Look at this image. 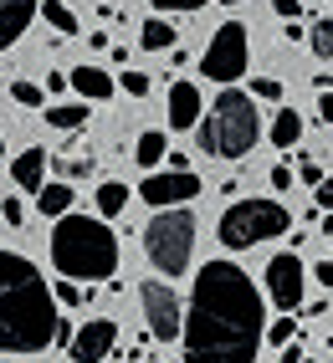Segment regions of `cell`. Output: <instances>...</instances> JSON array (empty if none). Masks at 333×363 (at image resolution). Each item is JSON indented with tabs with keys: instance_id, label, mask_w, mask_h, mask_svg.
I'll return each instance as SVG.
<instances>
[{
	"instance_id": "cell-1",
	"label": "cell",
	"mask_w": 333,
	"mask_h": 363,
	"mask_svg": "<svg viewBox=\"0 0 333 363\" xmlns=\"http://www.w3.org/2000/svg\"><path fill=\"white\" fill-rule=\"evenodd\" d=\"M185 363H256L267 343V307L236 261H205L185 307Z\"/></svg>"
},
{
	"instance_id": "cell-2",
	"label": "cell",
	"mask_w": 333,
	"mask_h": 363,
	"mask_svg": "<svg viewBox=\"0 0 333 363\" xmlns=\"http://www.w3.org/2000/svg\"><path fill=\"white\" fill-rule=\"evenodd\" d=\"M57 292L31 256L0 251V353H41L57 343Z\"/></svg>"
},
{
	"instance_id": "cell-3",
	"label": "cell",
	"mask_w": 333,
	"mask_h": 363,
	"mask_svg": "<svg viewBox=\"0 0 333 363\" xmlns=\"http://www.w3.org/2000/svg\"><path fill=\"white\" fill-rule=\"evenodd\" d=\"M52 266L72 281H113L118 272V235L98 215H57Z\"/></svg>"
},
{
	"instance_id": "cell-4",
	"label": "cell",
	"mask_w": 333,
	"mask_h": 363,
	"mask_svg": "<svg viewBox=\"0 0 333 363\" xmlns=\"http://www.w3.org/2000/svg\"><path fill=\"white\" fill-rule=\"evenodd\" d=\"M200 154L210 159H241L256 149L261 138V118H256V98L251 92H216V108L200 113Z\"/></svg>"
},
{
	"instance_id": "cell-5",
	"label": "cell",
	"mask_w": 333,
	"mask_h": 363,
	"mask_svg": "<svg viewBox=\"0 0 333 363\" xmlns=\"http://www.w3.org/2000/svg\"><path fill=\"white\" fill-rule=\"evenodd\" d=\"M144 251L154 261V272L185 277L190 272V256H195V215H190L185 205L159 210L149 220V230H144Z\"/></svg>"
},
{
	"instance_id": "cell-6",
	"label": "cell",
	"mask_w": 333,
	"mask_h": 363,
	"mask_svg": "<svg viewBox=\"0 0 333 363\" xmlns=\"http://www.w3.org/2000/svg\"><path fill=\"white\" fill-rule=\"evenodd\" d=\"M293 230V215L282 200H236L221 215V246L226 251H246L256 240H277Z\"/></svg>"
},
{
	"instance_id": "cell-7",
	"label": "cell",
	"mask_w": 333,
	"mask_h": 363,
	"mask_svg": "<svg viewBox=\"0 0 333 363\" xmlns=\"http://www.w3.org/2000/svg\"><path fill=\"white\" fill-rule=\"evenodd\" d=\"M200 72H205L210 82H221V87H231L246 72V26H241V21L216 26V36H210L205 57H200Z\"/></svg>"
},
{
	"instance_id": "cell-8",
	"label": "cell",
	"mask_w": 333,
	"mask_h": 363,
	"mask_svg": "<svg viewBox=\"0 0 333 363\" xmlns=\"http://www.w3.org/2000/svg\"><path fill=\"white\" fill-rule=\"evenodd\" d=\"M138 302H144L149 333L159 337V343H175V337L185 333V307H180V297H175V286L144 281V286H138Z\"/></svg>"
},
{
	"instance_id": "cell-9",
	"label": "cell",
	"mask_w": 333,
	"mask_h": 363,
	"mask_svg": "<svg viewBox=\"0 0 333 363\" xmlns=\"http://www.w3.org/2000/svg\"><path fill=\"white\" fill-rule=\"evenodd\" d=\"M138 195H144V205L154 210H170V205H190L200 195V174H190V164L185 169H164V174H149L144 184H138Z\"/></svg>"
},
{
	"instance_id": "cell-10",
	"label": "cell",
	"mask_w": 333,
	"mask_h": 363,
	"mask_svg": "<svg viewBox=\"0 0 333 363\" xmlns=\"http://www.w3.org/2000/svg\"><path fill=\"white\" fill-rule=\"evenodd\" d=\"M302 286H307V266L297 261V251L272 256V261H267V297H272L282 312H297Z\"/></svg>"
},
{
	"instance_id": "cell-11",
	"label": "cell",
	"mask_w": 333,
	"mask_h": 363,
	"mask_svg": "<svg viewBox=\"0 0 333 363\" xmlns=\"http://www.w3.org/2000/svg\"><path fill=\"white\" fill-rule=\"evenodd\" d=\"M118 348V323L113 318H92L72 333V343H67V353H72V363H103L108 353Z\"/></svg>"
},
{
	"instance_id": "cell-12",
	"label": "cell",
	"mask_w": 333,
	"mask_h": 363,
	"mask_svg": "<svg viewBox=\"0 0 333 363\" xmlns=\"http://www.w3.org/2000/svg\"><path fill=\"white\" fill-rule=\"evenodd\" d=\"M36 11H41V0H0V52L26 36V26H31Z\"/></svg>"
},
{
	"instance_id": "cell-13",
	"label": "cell",
	"mask_w": 333,
	"mask_h": 363,
	"mask_svg": "<svg viewBox=\"0 0 333 363\" xmlns=\"http://www.w3.org/2000/svg\"><path fill=\"white\" fill-rule=\"evenodd\" d=\"M170 123H175V133L200 123V87L195 82H175L170 87Z\"/></svg>"
},
{
	"instance_id": "cell-14",
	"label": "cell",
	"mask_w": 333,
	"mask_h": 363,
	"mask_svg": "<svg viewBox=\"0 0 333 363\" xmlns=\"http://www.w3.org/2000/svg\"><path fill=\"white\" fill-rule=\"evenodd\" d=\"M11 174H16V189H26V195H36V189L46 184V154H41V149H26V154H16Z\"/></svg>"
},
{
	"instance_id": "cell-15",
	"label": "cell",
	"mask_w": 333,
	"mask_h": 363,
	"mask_svg": "<svg viewBox=\"0 0 333 363\" xmlns=\"http://www.w3.org/2000/svg\"><path fill=\"white\" fill-rule=\"evenodd\" d=\"M67 77H72V92H82V98H92V103L113 98V77L103 67H77V72H67Z\"/></svg>"
},
{
	"instance_id": "cell-16",
	"label": "cell",
	"mask_w": 333,
	"mask_h": 363,
	"mask_svg": "<svg viewBox=\"0 0 333 363\" xmlns=\"http://www.w3.org/2000/svg\"><path fill=\"white\" fill-rule=\"evenodd\" d=\"M133 159L138 164H144V169H159L164 159H170V138H164V133H138V143H133Z\"/></svg>"
},
{
	"instance_id": "cell-17",
	"label": "cell",
	"mask_w": 333,
	"mask_h": 363,
	"mask_svg": "<svg viewBox=\"0 0 333 363\" xmlns=\"http://www.w3.org/2000/svg\"><path fill=\"white\" fill-rule=\"evenodd\" d=\"M297 138H302V113L297 108H282L272 118V143H277V149H293Z\"/></svg>"
},
{
	"instance_id": "cell-18",
	"label": "cell",
	"mask_w": 333,
	"mask_h": 363,
	"mask_svg": "<svg viewBox=\"0 0 333 363\" xmlns=\"http://www.w3.org/2000/svg\"><path fill=\"white\" fill-rule=\"evenodd\" d=\"M36 210L41 215H67L72 210V184H41L36 189Z\"/></svg>"
},
{
	"instance_id": "cell-19",
	"label": "cell",
	"mask_w": 333,
	"mask_h": 363,
	"mask_svg": "<svg viewBox=\"0 0 333 363\" xmlns=\"http://www.w3.org/2000/svg\"><path fill=\"white\" fill-rule=\"evenodd\" d=\"M46 123H52V128H82V123H87V108H82V103L46 108Z\"/></svg>"
},
{
	"instance_id": "cell-20",
	"label": "cell",
	"mask_w": 333,
	"mask_h": 363,
	"mask_svg": "<svg viewBox=\"0 0 333 363\" xmlns=\"http://www.w3.org/2000/svg\"><path fill=\"white\" fill-rule=\"evenodd\" d=\"M138 41H144L149 52H164V46H175V26H170V21H144Z\"/></svg>"
},
{
	"instance_id": "cell-21",
	"label": "cell",
	"mask_w": 333,
	"mask_h": 363,
	"mask_svg": "<svg viewBox=\"0 0 333 363\" xmlns=\"http://www.w3.org/2000/svg\"><path fill=\"white\" fill-rule=\"evenodd\" d=\"M41 16L52 21V26H57L62 36H77V16H72V6H62V0H46V6H41Z\"/></svg>"
},
{
	"instance_id": "cell-22",
	"label": "cell",
	"mask_w": 333,
	"mask_h": 363,
	"mask_svg": "<svg viewBox=\"0 0 333 363\" xmlns=\"http://www.w3.org/2000/svg\"><path fill=\"white\" fill-rule=\"evenodd\" d=\"M124 205H129V189H124V184H113V179L98 184V215H118Z\"/></svg>"
},
{
	"instance_id": "cell-23",
	"label": "cell",
	"mask_w": 333,
	"mask_h": 363,
	"mask_svg": "<svg viewBox=\"0 0 333 363\" xmlns=\"http://www.w3.org/2000/svg\"><path fill=\"white\" fill-rule=\"evenodd\" d=\"M307 46H313V57H333V21H318L307 31Z\"/></svg>"
},
{
	"instance_id": "cell-24",
	"label": "cell",
	"mask_w": 333,
	"mask_h": 363,
	"mask_svg": "<svg viewBox=\"0 0 333 363\" xmlns=\"http://www.w3.org/2000/svg\"><path fill=\"white\" fill-rule=\"evenodd\" d=\"M11 98H16L21 108H41V98H46V87H36V82H16V87H11Z\"/></svg>"
},
{
	"instance_id": "cell-25",
	"label": "cell",
	"mask_w": 333,
	"mask_h": 363,
	"mask_svg": "<svg viewBox=\"0 0 333 363\" xmlns=\"http://www.w3.org/2000/svg\"><path fill=\"white\" fill-rule=\"evenodd\" d=\"M52 292H57V307H77V302H87V297H82V286H77L72 277H62Z\"/></svg>"
},
{
	"instance_id": "cell-26",
	"label": "cell",
	"mask_w": 333,
	"mask_h": 363,
	"mask_svg": "<svg viewBox=\"0 0 333 363\" xmlns=\"http://www.w3.org/2000/svg\"><path fill=\"white\" fill-rule=\"evenodd\" d=\"M293 337H297V323H293V318H277V323L267 328V343H277V348H288Z\"/></svg>"
},
{
	"instance_id": "cell-27",
	"label": "cell",
	"mask_w": 333,
	"mask_h": 363,
	"mask_svg": "<svg viewBox=\"0 0 333 363\" xmlns=\"http://www.w3.org/2000/svg\"><path fill=\"white\" fill-rule=\"evenodd\" d=\"M0 220H6V225H21V220H26V205H21L16 195H6V200H0Z\"/></svg>"
},
{
	"instance_id": "cell-28",
	"label": "cell",
	"mask_w": 333,
	"mask_h": 363,
	"mask_svg": "<svg viewBox=\"0 0 333 363\" xmlns=\"http://www.w3.org/2000/svg\"><path fill=\"white\" fill-rule=\"evenodd\" d=\"M251 92H256L261 103H282V82H277V77H256V87H251Z\"/></svg>"
},
{
	"instance_id": "cell-29",
	"label": "cell",
	"mask_w": 333,
	"mask_h": 363,
	"mask_svg": "<svg viewBox=\"0 0 333 363\" xmlns=\"http://www.w3.org/2000/svg\"><path fill=\"white\" fill-rule=\"evenodd\" d=\"M124 92L144 98V92H149V72H124Z\"/></svg>"
},
{
	"instance_id": "cell-30",
	"label": "cell",
	"mask_w": 333,
	"mask_h": 363,
	"mask_svg": "<svg viewBox=\"0 0 333 363\" xmlns=\"http://www.w3.org/2000/svg\"><path fill=\"white\" fill-rule=\"evenodd\" d=\"M205 0H154V11H200Z\"/></svg>"
},
{
	"instance_id": "cell-31",
	"label": "cell",
	"mask_w": 333,
	"mask_h": 363,
	"mask_svg": "<svg viewBox=\"0 0 333 363\" xmlns=\"http://www.w3.org/2000/svg\"><path fill=\"white\" fill-rule=\"evenodd\" d=\"M313 189H318V210H333V179L323 174V179H318Z\"/></svg>"
},
{
	"instance_id": "cell-32",
	"label": "cell",
	"mask_w": 333,
	"mask_h": 363,
	"mask_svg": "<svg viewBox=\"0 0 333 363\" xmlns=\"http://www.w3.org/2000/svg\"><path fill=\"white\" fill-rule=\"evenodd\" d=\"M293 179H297V174H293L288 164H277V169H272V184H277V189H293Z\"/></svg>"
},
{
	"instance_id": "cell-33",
	"label": "cell",
	"mask_w": 333,
	"mask_h": 363,
	"mask_svg": "<svg viewBox=\"0 0 333 363\" xmlns=\"http://www.w3.org/2000/svg\"><path fill=\"white\" fill-rule=\"evenodd\" d=\"M313 281H318V286H333V261H318V266H313Z\"/></svg>"
},
{
	"instance_id": "cell-34",
	"label": "cell",
	"mask_w": 333,
	"mask_h": 363,
	"mask_svg": "<svg viewBox=\"0 0 333 363\" xmlns=\"http://www.w3.org/2000/svg\"><path fill=\"white\" fill-rule=\"evenodd\" d=\"M272 6H277V16H282V21H297V11H302L297 0H272Z\"/></svg>"
},
{
	"instance_id": "cell-35",
	"label": "cell",
	"mask_w": 333,
	"mask_h": 363,
	"mask_svg": "<svg viewBox=\"0 0 333 363\" xmlns=\"http://www.w3.org/2000/svg\"><path fill=\"white\" fill-rule=\"evenodd\" d=\"M318 118H323V123H333V92H323V98H318Z\"/></svg>"
},
{
	"instance_id": "cell-36",
	"label": "cell",
	"mask_w": 333,
	"mask_h": 363,
	"mask_svg": "<svg viewBox=\"0 0 333 363\" xmlns=\"http://www.w3.org/2000/svg\"><path fill=\"white\" fill-rule=\"evenodd\" d=\"M62 87H72V77H62V72H52V77H46V92H62Z\"/></svg>"
},
{
	"instance_id": "cell-37",
	"label": "cell",
	"mask_w": 333,
	"mask_h": 363,
	"mask_svg": "<svg viewBox=\"0 0 333 363\" xmlns=\"http://www.w3.org/2000/svg\"><path fill=\"white\" fill-rule=\"evenodd\" d=\"M282 363H302V348H297V343H288V348H282Z\"/></svg>"
},
{
	"instance_id": "cell-38",
	"label": "cell",
	"mask_w": 333,
	"mask_h": 363,
	"mask_svg": "<svg viewBox=\"0 0 333 363\" xmlns=\"http://www.w3.org/2000/svg\"><path fill=\"white\" fill-rule=\"evenodd\" d=\"M226 6H241V0H226Z\"/></svg>"
},
{
	"instance_id": "cell-39",
	"label": "cell",
	"mask_w": 333,
	"mask_h": 363,
	"mask_svg": "<svg viewBox=\"0 0 333 363\" xmlns=\"http://www.w3.org/2000/svg\"><path fill=\"white\" fill-rule=\"evenodd\" d=\"M0 154H6V138H0Z\"/></svg>"
},
{
	"instance_id": "cell-40",
	"label": "cell",
	"mask_w": 333,
	"mask_h": 363,
	"mask_svg": "<svg viewBox=\"0 0 333 363\" xmlns=\"http://www.w3.org/2000/svg\"><path fill=\"white\" fill-rule=\"evenodd\" d=\"M302 363H313V358H302Z\"/></svg>"
},
{
	"instance_id": "cell-41",
	"label": "cell",
	"mask_w": 333,
	"mask_h": 363,
	"mask_svg": "<svg viewBox=\"0 0 333 363\" xmlns=\"http://www.w3.org/2000/svg\"><path fill=\"white\" fill-rule=\"evenodd\" d=\"M328 6H333V0H328Z\"/></svg>"
}]
</instances>
